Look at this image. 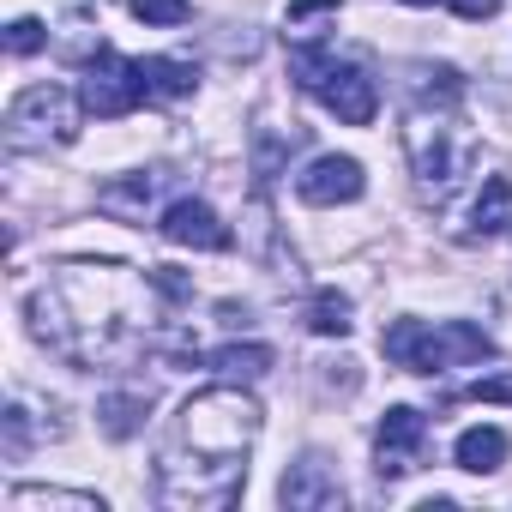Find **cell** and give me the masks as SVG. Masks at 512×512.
Returning a JSON list of instances; mask_svg holds the SVG:
<instances>
[{"instance_id":"cell-24","label":"cell","mask_w":512,"mask_h":512,"mask_svg":"<svg viewBox=\"0 0 512 512\" xmlns=\"http://www.w3.org/2000/svg\"><path fill=\"white\" fill-rule=\"evenodd\" d=\"M404 7H434V0H404Z\"/></svg>"},{"instance_id":"cell-4","label":"cell","mask_w":512,"mask_h":512,"mask_svg":"<svg viewBox=\"0 0 512 512\" xmlns=\"http://www.w3.org/2000/svg\"><path fill=\"white\" fill-rule=\"evenodd\" d=\"M79 97H85V109L97 121H121V115H133L151 97V85H145V67L139 61H127L115 49H97L91 67H85V91Z\"/></svg>"},{"instance_id":"cell-22","label":"cell","mask_w":512,"mask_h":512,"mask_svg":"<svg viewBox=\"0 0 512 512\" xmlns=\"http://www.w3.org/2000/svg\"><path fill=\"white\" fill-rule=\"evenodd\" d=\"M446 7H452L458 19H494V13H500V0H446Z\"/></svg>"},{"instance_id":"cell-7","label":"cell","mask_w":512,"mask_h":512,"mask_svg":"<svg viewBox=\"0 0 512 512\" xmlns=\"http://www.w3.org/2000/svg\"><path fill=\"white\" fill-rule=\"evenodd\" d=\"M163 241H175V247H199V253H229L235 247V235H229V223L205 205V199H175L169 211H163Z\"/></svg>"},{"instance_id":"cell-2","label":"cell","mask_w":512,"mask_h":512,"mask_svg":"<svg viewBox=\"0 0 512 512\" xmlns=\"http://www.w3.org/2000/svg\"><path fill=\"white\" fill-rule=\"evenodd\" d=\"M386 362L410 368V374H446V368H470L494 356V338L470 320H446V326H422V320H398L380 332Z\"/></svg>"},{"instance_id":"cell-11","label":"cell","mask_w":512,"mask_h":512,"mask_svg":"<svg viewBox=\"0 0 512 512\" xmlns=\"http://www.w3.org/2000/svg\"><path fill=\"white\" fill-rule=\"evenodd\" d=\"M410 157H416V175H422V181H440V187H446V181H452V169H458V163H452V151H446V127H440V121H428V115H416V121H410Z\"/></svg>"},{"instance_id":"cell-19","label":"cell","mask_w":512,"mask_h":512,"mask_svg":"<svg viewBox=\"0 0 512 512\" xmlns=\"http://www.w3.org/2000/svg\"><path fill=\"white\" fill-rule=\"evenodd\" d=\"M133 19H145V25H187L193 7L187 0H133Z\"/></svg>"},{"instance_id":"cell-16","label":"cell","mask_w":512,"mask_h":512,"mask_svg":"<svg viewBox=\"0 0 512 512\" xmlns=\"http://www.w3.org/2000/svg\"><path fill=\"white\" fill-rule=\"evenodd\" d=\"M145 404H151L145 392H109V398H103V428H109L115 440H127V434L139 428V416H145Z\"/></svg>"},{"instance_id":"cell-10","label":"cell","mask_w":512,"mask_h":512,"mask_svg":"<svg viewBox=\"0 0 512 512\" xmlns=\"http://www.w3.org/2000/svg\"><path fill=\"white\" fill-rule=\"evenodd\" d=\"M506 452H512V440H506V428H494V422L464 428V434H458V446H452L458 470H470V476H494V470L506 464Z\"/></svg>"},{"instance_id":"cell-13","label":"cell","mask_w":512,"mask_h":512,"mask_svg":"<svg viewBox=\"0 0 512 512\" xmlns=\"http://www.w3.org/2000/svg\"><path fill=\"white\" fill-rule=\"evenodd\" d=\"M223 380H260L266 368H272V350L266 344H223V350H211L205 356Z\"/></svg>"},{"instance_id":"cell-14","label":"cell","mask_w":512,"mask_h":512,"mask_svg":"<svg viewBox=\"0 0 512 512\" xmlns=\"http://www.w3.org/2000/svg\"><path fill=\"white\" fill-rule=\"evenodd\" d=\"M31 506H61V512H103L97 494H67V488H7V512H31Z\"/></svg>"},{"instance_id":"cell-6","label":"cell","mask_w":512,"mask_h":512,"mask_svg":"<svg viewBox=\"0 0 512 512\" xmlns=\"http://www.w3.org/2000/svg\"><path fill=\"white\" fill-rule=\"evenodd\" d=\"M422 452H428V416L410 410V404H392L380 416V434H374V470L380 476H404V470L422 464Z\"/></svg>"},{"instance_id":"cell-15","label":"cell","mask_w":512,"mask_h":512,"mask_svg":"<svg viewBox=\"0 0 512 512\" xmlns=\"http://www.w3.org/2000/svg\"><path fill=\"white\" fill-rule=\"evenodd\" d=\"M470 223H476V235H494V229H506V223H512V181H506V175H494V181L476 193Z\"/></svg>"},{"instance_id":"cell-25","label":"cell","mask_w":512,"mask_h":512,"mask_svg":"<svg viewBox=\"0 0 512 512\" xmlns=\"http://www.w3.org/2000/svg\"><path fill=\"white\" fill-rule=\"evenodd\" d=\"M506 229H512V223H506Z\"/></svg>"},{"instance_id":"cell-18","label":"cell","mask_w":512,"mask_h":512,"mask_svg":"<svg viewBox=\"0 0 512 512\" xmlns=\"http://www.w3.org/2000/svg\"><path fill=\"white\" fill-rule=\"evenodd\" d=\"M458 91H464V85H458L452 67H422V73H416V97H422V103H434V97H440V103H458Z\"/></svg>"},{"instance_id":"cell-3","label":"cell","mask_w":512,"mask_h":512,"mask_svg":"<svg viewBox=\"0 0 512 512\" xmlns=\"http://www.w3.org/2000/svg\"><path fill=\"white\" fill-rule=\"evenodd\" d=\"M290 73H296V85L314 91L344 127H368V121L380 115V91H374V79H368L362 67L338 61L332 49H296V55H290Z\"/></svg>"},{"instance_id":"cell-20","label":"cell","mask_w":512,"mask_h":512,"mask_svg":"<svg viewBox=\"0 0 512 512\" xmlns=\"http://www.w3.org/2000/svg\"><path fill=\"white\" fill-rule=\"evenodd\" d=\"M43 43H49V31H43L37 19H13V25H7V49H13V55H37Z\"/></svg>"},{"instance_id":"cell-5","label":"cell","mask_w":512,"mask_h":512,"mask_svg":"<svg viewBox=\"0 0 512 512\" xmlns=\"http://www.w3.org/2000/svg\"><path fill=\"white\" fill-rule=\"evenodd\" d=\"M7 127H13V145H43V139L67 145V139L79 133V103H73L61 85H31V91L13 103Z\"/></svg>"},{"instance_id":"cell-12","label":"cell","mask_w":512,"mask_h":512,"mask_svg":"<svg viewBox=\"0 0 512 512\" xmlns=\"http://www.w3.org/2000/svg\"><path fill=\"white\" fill-rule=\"evenodd\" d=\"M139 67H145L151 97H163V103H181V97H193V85H199V67H193V61H175V55H151V61H139Z\"/></svg>"},{"instance_id":"cell-23","label":"cell","mask_w":512,"mask_h":512,"mask_svg":"<svg viewBox=\"0 0 512 512\" xmlns=\"http://www.w3.org/2000/svg\"><path fill=\"white\" fill-rule=\"evenodd\" d=\"M320 13H338V0H290V25L320 19Z\"/></svg>"},{"instance_id":"cell-1","label":"cell","mask_w":512,"mask_h":512,"mask_svg":"<svg viewBox=\"0 0 512 512\" xmlns=\"http://www.w3.org/2000/svg\"><path fill=\"white\" fill-rule=\"evenodd\" d=\"M175 434H181V446H187L193 458L163 452V464H157V494H163L169 506H229V500L241 494V482H247V464H241V458H247L253 434H260V404H253L235 380L205 386V392L187 398Z\"/></svg>"},{"instance_id":"cell-9","label":"cell","mask_w":512,"mask_h":512,"mask_svg":"<svg viewBox=\"0 0 512 512\" xmlns=\"http://www.w3.org/2000/svg\"><path fill=\"white\" fill-rule=\"evenodd\" d=\"M278 500H284V506H296V512H314V506H338V500H344V488H338V476H332L320 458H308V464H296V470L284 476Z\"/></svg>"},{"instance_id":"cell-8","label":"cell","mask_w":512,"mask_h":512,"mask_svg":"<svg viewBox=\"0 0 512 512\" xmlns=\"http://www.w3.org/2000/svg\"><path fill=\"white\" fill-rule=\"evenodd\" d=\"M362 187H368V175H362V163L356 157H314L302 175H296V193L308 199V205H350V199H362Z\"/></svg>"},{"instance_id":"cell-17","label":"cell","mask_w":512,"mask_h":512,"mask_svg":"<svg viewBox=\"0 0 512 512\" xmlns=\"http://www.w3.org/2000/svg\"><path fill=\"white\" fill-rule=\"evenodd\" d=\"M308 326H314V332H326V338H344V332H350V296L320 290V296H314V308H308Z\"/></svg>"},{"instance_id":"cell-21","label":"cell","mask_w":512,"mask_h":512,"mask_svg":"<svg viewBox=\"0 0 512 512\" xmlns=\"http://www.w3.org/2000/svg\"><path fill=\"white\" fill-rule=\"evenodd\" d=\"M464 398H476V404H512V380H476Z\"/></svg>"}]
</instances>
